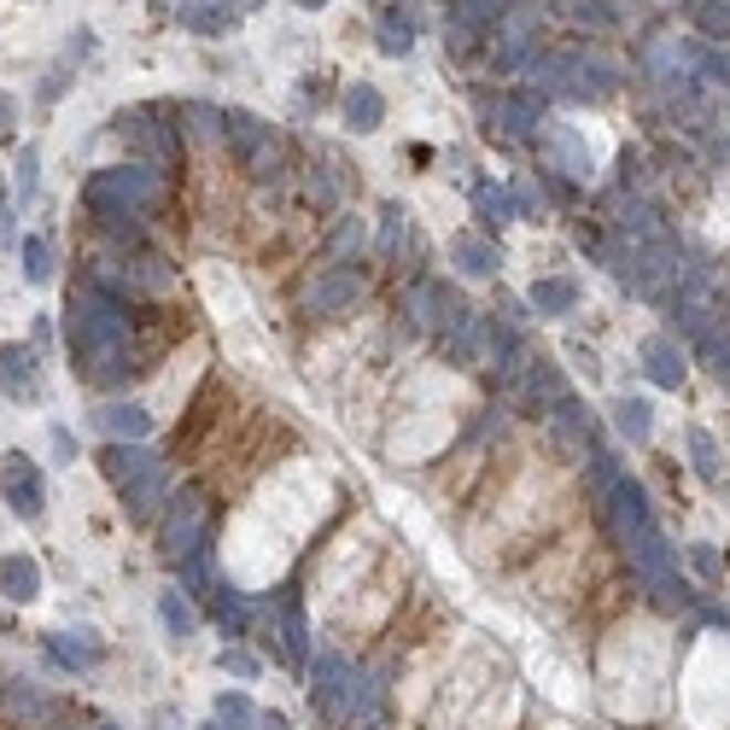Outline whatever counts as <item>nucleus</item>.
<instances>
[{
    "mask_svg": "<svg viewBox=\"0 0 730 730\" xmlns=\"http://www.w3.org/2000/svg\"><path fill=\"white\" fill-rule=\"evenodd\" d=\"M257 730H293L287 713H275V707H257Z\"/></svg>",
    "mask_w": 730,
    "mask_h": 730,
    "instance_id": "obj_50",
    "label": "nucleus"
},
{
    "mask_svg": "<svg viewBox=\"0 0 730 730\" xmlns=\"http://www.w3.org/2000/svg\"><path fill=\"white\" fill-rule=\"evenodd\" d=\"M65 345H71V369L94 380V387H117L129 374V362L140 357L135 345V316H129V298H117L106 287H83L71 293V310H65Z\"/></svg>",
    "mask_w": 730,
    "mask_h": 730,
    "instance_id": "obj_1",
    "label": "nucleus"
},
{
    "mask_svg": "<svg viewBox=\"0 0 730 730\" xmlns=\"http://www.w3.org/2000/svg\"><path fill=\"white\" fill-rule=\"evenodd\" d=\"M0 707H7V719L24 724V730H42V724L59 719V701L47 696L42 684H30V678H18V684L0 689Z\"/></svg>",
    "mask_w": 730,
    "mask_h": 730,
    "instance_id": "obj_18",
    "label": "nucleus"
},
{
    "mask_svg": "<svg viewBox=\"0 0 730 730\" xmlns=\"http://www.w3.org/2000/svg\"><path fill=\"white\" fill-rule=\"evenodd\" d=\"M216 666H222V673H234V678H263V660L246 655V648H222Z\"/></svg>",
    "mask_w": 730,
    "mask_h": 730,
    "instance_id": "obj_44",
    "label": "nucleus"
},
{
    "mask_svg": "<svg viewBox=\"0 0 730 730\" xmlns=\"http://www.w3.org/2000/svg\"><path fill=\"white\" fill-rule=\"evenodd\" d=\"M620 543H625V556H632V567H637L643 591L655 596L660 607H696V584L684 579L678 550L666 543V532H660L655 520H648V526H632V532H620Z\"/></svg>",
    "mask_w": 730,
    "mask_h": 730,
    "instance_id": "obj_3",
    "label": "nucleus"
},
{
    "mask_svg": "<svg viewBox=\"0 0 730 730\" xmlns=\"http://www.w3.org/2000/svg\"><path fill=\"white\" fill-rule=\"evenodd\" d=\"M0 392L42 398V357H35V345H0Z\"/></svg>",
    "mask_w": 730,
    "mask_h": 730,
    "instance_id": "obj_19",
    "label": "nucleus"
},
{
    "mask_svg": "<svg viewBox=\"0 0 730 730\" xmlns=\"http://www.w3.org/2000/svg\"><path fill=\"white\" fill-rule=\"evenodd\" d=\"M99 468H106V479L124 491V485H135L147 468H158V456L140 451V444H106V451H99Z\"/></svg>",
    "mask_w": 730,
    "mask_h": 730,
    "instance_id": "obj_30",
    "label": "nucleus"
},
{
    "mask_svg": "<svg viewBox=\"0 0 730 730\" xmlns=\"http://www.w3.org/2000/svg\"><path fill=\"white\" fill-rule=\"evenodd\" d=\"M684 451H689V468L701 474V485H713V491H724V456H719V438L707 427H684Z\"/></svg>",
    "mask_w": 730,
    "mask_h": 730,
    "instance_id": "obj_28",
    "label": "nucleus"
},
{
    "mask_svg": "<svg viewBox=\"0 0 730 730\" xmlns=\"http://www.w3.org/2000/svg\"><path fill=\"white\" fill-rule=\"evenodd\" d=\"M117 135H129L140 152H147V165L165 176L176 170V158H181V129H176V117L170 112H152V106H135L117 117Z\"/></svg>",
    "mask_w": 730,
    "mask_h": 730,
    "instance_id": "obj_10",
    "label": "nucleus"
},
{
    "mask_svg": "<svg viewBox=\"0 0 730 730\" xmlns=\"http://www.w3.org/2000/svg\"><path fill=\"white\" fill-rule=\"evenodd\" d=\"M497 387L509 392L515 403H526V410H556V403L573 392V387H567V374H561V362L538 357V351H515L497 369Z\"/></svg>",
    "mask_w": 730,
    "mask_h": 730,
    "instance_id": "obj_7",
    "label": "nucleus"
},
{
    "mask_svg": "<svg viewBox=\"0 0 730 730\" xmlns=\"http://www.w3.org/2000/svg\"><path fill=\"white\" fill-rule=\"evenodd\" d=\"M181 117H193V135H222V112H211V106H181Z\"/></svg>",
    "mask_w": 730,
    "mask_h": 730,
    "instance_id": "obj_46",
    "label": "nucleus"
},
{
    "mask_svg": "<svg viewBox=\"0 0 730 730\" xmlns=\"http://www.w3.org/2000/svg\"><path fill=\"white\" fill-rule=\"evenodd\" d=\"M362 730H380V719H374V724H362Z\"/></svg>",
    "mask_w": 730,
    "mask_h": 730,
    "instance_id": "obj_56",
    "label": "nucleus"
},
{
    "mask_svg": "<svg viewBox=\"0 0 730 730\" xmlns=\"http://www.w3.org/2000/svg\"><path fill=\"white\" fill-rule=\"evenodd\" d=\"M124 509H129V520H152L158 509H170V474H165V462L147 468L135 485H124Z\"/></svg>",
    "mask_w": 730,
    "mask_h": 730,
    "instance_id": "obj_22",
    "label": "nucleus"
},
{
    "mask_svg": "<svg viewBox=\"0 0 730 730\" xmlns=\"http://www.w3.org/2000/svg\"><path fill=\"white\" fill-rule=\"evenodd\" d=\"M380 216H387V222H380V252H387V257H398L403 234H410V211H403V205H387Z\"/></svg>",
    "mask_w": 730,
    "mask_h": 730,
    "instance_id": "obj_42",
    "label": "nucleus"
},
{
    "mask_svg": "<svg viewBox=\"0 0 730 730\" xmlns=\"http://www.w3.org/2000/svg\"><path fill=\"white\" fill-rule=\"evenodd\" d=\"M415 47V12L410 7H387L380 12V53H410Z\"/></svg>",
    "mask_w": 730,
    "mask_h": 730,
    "instance_id": "obj_36",
    "label": "nucleus"
},
{
    "mask_svg": "<svg viewBox=\"0 0 730 730\" xmlns=\"http://www.w3.org/2000/svg\"><path fill=\"white\" fill-rule=\"evenodd\" d=\"M502 18H509V7L502 0H456V12H451V42L456 47H468V35H479V30H497Z\"/></svg>",
    "mask_w": 730,
    "mask_h": 730,
    "instance_id": "obj_27",
    "label": "nucleus"
},
{
    "mask_svg": "<svg viewBox=\"0 0 730 730\" xmlns=\"http://www.w3.org/2000/svg\"><path fill=\"white\" fill-rule=\"evenodd\" d=\"M211 724L216 730H257V707L240 696V689H222L216 707H211Z\"/></svg>",
    "mask_w": 730,
    "mask_h": 730,
    "instance_id": "obj_38",
    "label": "nucleus"
},
{
    "mask_svg": "<svg viewBox=\"0 0 730 730\" xmlns=\"http://www.w3.org/2000/svg\"><path fill=\"white\" fill-rule=\"evenodd\" d=\"M689 18H696V30L707 42H730V0H701Z\"/></svg>",
    "mask_w": 730,
    "mask_h": 730,
    "instance_id": "obj_40",
    "label": "nucleus"
},
{
    "mask_svg": "<svg viewBox=\"0 0 730 730\" xmlns=\"http://www.w3.org/2000/svg\"><path fill=\"white\" fill-rule=\"evenodd\" d=\"M607 415H614V427H620L625 444H648V433H655V403L637 398V392L614 398V403H607Z\"/></svg>",
    "mask_w": 730,
    "mask_h": 730,
    "instance_id": "obj_31",
    "label": "nucleus"
},
{
    "mask_svg": "<svg viewBox=\"0 0 730 730\" xmlns=\"http://www.w3.org/2000/svg\"><path fill=\"white\" fill-rule=\"evenodd\" d=\"M222 140H229V152L252 176H281V165H287L281 135L263 124V117H252V112H222Z\"/></svg>",
    "mask_w": 730,
    "mask_h": 730,
    "instance_id": "obj_9",
    "label": "nucleus"
},
{
    "mask_svg": "<svg viewBox=\"0 0 730 730\" xmlns=\"http://www.w3.org/2000/svg\"><path fill=\"white\" fill-rule=\"evenodd\" d=\"M573 59H579V47H567V53H538V59H532V83H538L543 94H567V83H573Z\"/></svg>",
    "mask_w": 730,
    "mask_h": 730,
    "instance_id": "obj_37",
    "label": "nucleus"
},
{
    "mask_svg": "<svg viewBox=\"0 0 730 730\" xmlns=\"http://www.w3.org/2000/svg\"><path fill=\"white\" fill-rule=\"evenodd\" d=\"M205 538H211V497L199 485H181L165 509V526H158V550L181 567L193 556H205Z\"/></svg>",
    "mask_w": 730,
    "mask_h": 730,
    "instance_id": "obj_6",
    "label": "nucleus"
},
{
    "mask_svg": "<svg viewBox=\"0 0 730 730\" xmlns=\"http://www.w3.org/2000/svg\"><path fill=\"white\" fill-rule=\"evenodd\" d=\"M637 369L655 380L660 392H684V374H689V357H684V345L678 339H666V334H648L637 345Z\"/></svg>",
    "mask_w": 730,
    "mask_h": 730,
    "instance_id": "obj_14",
    "label": "nucleus"
},
{
    "mask_svg": "<svg viewBox=\"0 0 730 730\" xmlns=\"http://www.w3.org/2000/svg\"><path fill=\"white\" fill-rule=\"evenodd\" d=\"M362 275L357 269H345V263H334V269H321L310 287H304V310H310L316 321H339V316H351L357 304H362Z\"/></svg>",
    "mask_w": 730,
    "mask_h": 730,
    "instance_id": "obj_12",
    "label": "nucleus"
},
{
    "mask_svg": "<svg viewBox=\"0 0 730 730\" xmlns=\"http://www.w3.org/2000/svg\"><path fill=\"white\" fill-rule=\"evenodd\" d=\"M263 0H188V7L176 12V24L181 30H193V35H229L246 12H257Z\"/></svg>",
    "mask_w": 730,
    "mask_h": 730,
    "instance_id": "obj_16",
    "label": "nucleus"
},
{
    "mask_svg": "<svg viewBox=\"0 0 730 730\" xmlns=\"http://www.w3.org/2000/svg\"><path fill=\"white\" fill-rule=\"evenodd\" d=\"M99 427L112 433V444H140L152 433V415L140 410V403H106V410H99Z\"/></svg>",
    "mask_w": 730,
    "mask_h": 730,
    "instance_id": "obj_34",
    "label": "nucleus"
},
{
    "mask_svg": "<svg viewBox=\"0 0 730 730\" xmlns=\"http://www.w3.org/2000/svg\"><path fill=\"white\" fill-rule=\"evenodd\" d=\"M689 561H696L701 573H719V556H713V550H701V543H696V550H689Z\"/></svg>",
    "mask_w": 730,
    "mask_h": 730,
    "instance_id": "obj_51",
    "label": "nucleus"
},
{
    "mask_svg": "<svg viewBox=\"0 0 730 730\" xmlns=\"http://www.w3.org/2000/svg\"><path fill=\"white\" fill-rule=\"evenodd\" d=\"M614 88H620V71L607 65L602 53H579L573 59V83H567V94H573V99H607Z\"/></svg>",
    "mask_w": 730,
    "mask_h": 730,
    "instance_id": "obj_25",
    "label": "nucleus"
},
{
    "mask_svg": "<svg viewBox=\"0 0 730 730\" xmlns=\"http://www.w3.org/2000/svg\"><path fill=\"white\" fill-rule=\"evenodd\" d=\"M573 12L584 18V24H614V7H607V0H579Z\"/></svg>",
    "mask_w": 730,
    "mask_h": 730,
    "instance_id": "obj_47",
    "label": "nucleus"
},
{
    "mask_svg": "<svg viewBox=\"0 0 730 730\" xmlns=\"http://www.w3.org/2000/svg\"><path fill=\"white\" fill-rule=\"evenodd\" d=\"M83 199H88V216L106 234L135 240L140 216H152L158 205H165V176H158L152 165H106V170L88 176Z\"/></svg>",
    "mask_w": 730,
    "mask_h": 730,
    "instance_id": "obj_2",
    "label": "nucleus"
},
{
    "mask_svg": "<svg viewBox=\"0 0 730 730\" xmlns=\"http://www.w3.org/2000/svg\"><path fill=\"white\" fill-rule=\"evenodd\" d=\"M71 730H117V724H71Z\"/></svg>",
    "mask_w": 730,
    "mask_h": 730,
    "instance_id": "obj_54",
    "label": "nucleus"
},
{
    "mask_svg": "<svg viewBox=\"0 0 730 730\" xmlns=\"http://www.w3.org/2000/svg\"><path fill=\"white\" fill-rule=\"evenodd\" d=\"M345 124H351L357 135H374L380 124H387V94H380L374 83H351L345 88Z\"/></svg>",
    "mask_w": 730,
    "mask_h": 730,
    "instance_id": "obj_29",
    "label": "nucleus"
},
{
    "mask_svg": "<svg viewBox=\"0 0 730 730\" xmlns=\"http://www.w3.org/2000/svg\"><path fill=\"white\" fill-rule=\"evenodd\" d=\"M678 7H689V12H696V7H701V0H678Z\"/></svg>",
    "mask_w": 730,
    "mask_h": 730,
    "instance_id": "obj_55",
    "label": "nucleus"
},
{
    "mask_svg": "<svg viewBox=\"0 0 730 730\" xmlns=\"http://www.w3.org/2000/svg\"><path fill=\"white\" fill-rule=\"evenodd\" d=\"M298 7H310V12H321V7H328V0H298Z\"/></svg>",
    "mask_w": 730,
    "mask_h": 730,
    "instance_id": "obj_53",
    "label": "nucleus"
},
{
    "mask_svg": "<svg viewBox=\"0 0 730 730\" xmlns=\"http://www.w3.org/2000/svg\"><path fill=\"white\" fill-rule=\"evenodd\" d=\"M53 456H59V462H76V444H71V427H53Z\"/></svg>",
    "mask_w": 730,
    "mask_h": 730,
    "instance_id": "obj_49",
    "label": "nucleus"
},
{
    "mask_svg": "<svg viewBox=\"0 0 730 730\" xmlns=\"http://www.w3.org/2000/svg\"><path fill=\"white\" fill-rule=\"evenodd\" d=\"M35 181H42V152L24 147V158H18V199H30Z\"/></svg>",
    "mask_w": 730,
    "mask_h": 730,
    "instance_id": "obj_45",
    "label": "nucleus"
},
{
    "mask_svg": "<svg viewBox=\"0 0 730 730\" xmlns=\"http://www.w3.org/2000/svg\"><path fill=\"white\" fill-rule=\"evenodd\" d=\"M0 596L7 602H35L42 596V561L24 556V550L0 556Z\"/></svg>",
    "mask_w": 730,
    "mask_h": 730,
    "instance_id": "obj_23",
    "label": "nucleus"
},
{
    "mask_svg": "<svg viewBox=\"0 0 730 730\" xmlns=\"http://www.w3.org/2000/svg\"><path fill=\"white\" fill-rule=\"evenodd\" d=\"M543 170L591 181V140H584L573 124H550V129H543Z\"/></svg>",
    "mask_w": 730,
    "mask_h": 730,
    "instance_id": "obj_15",
    "label": "nucleus"
},
{
    "mask_svg": "<svg viewBox=\"0 0 730 730\" xmlns=\"http://www.w3.org/2000/svg\"><path fill=\"white\" fill-rule=\"evenodd\" d=\"M304 689H310V713L321 730H351L357 724V707H351V678L357 666L334 655V648H321V655H310V666H304Z\"/></svg>",
    "mask_w": 730,
    "mask_h": 730,
    "instance_id": "obj_4",
    "label": "nucleus"
},
{
    "mask_svg": "<svg viewBox=\"0 0 730 730\" xmlns=\"http://www.w3.org/2000/svg\"><path fill=\"white\" fill-rule=\"evenodd\" d=\"M199 730H216V724H199Z\"/></svg>",
    "mask_w": 730,
    "mask_h": 730,
    "instance_id": "obj_57",
    "label": "nucleus"
},
{
    "mask_svg": "<svg viewBox=\"0 0 730 730\" xmlns=\"http://www.w3.org/2000/svg\"><path fill=\"white\" fill-rule=\"evenodd\" d=\"M211 614H216V632H222V637H246L252 625H257V607L240 596V591H229V584H216Z\"/></svg>",
    "mask_w": 730,
    "mask_h": 730,
    "instance_id": "obj_33",
    "label": "nucleus"
},
{
    "mask_svg": "<svg viewBox=\"0 0 730 730\" xmlns=\"http://www.w3.org/2000/svg\"><path fill=\"white\" fill-rule=\"evenodd\" d=\"M158 620H165V632H170V643H193V602L181 596V591H165L158 596Z\"/></svg>",
    "mask_w": 730,
    "mask_h": 730,
    "instance_id": "obj_39",
    "label": "nucleus"
},
{
    "mask_svg": "<svg viewBox=\"0 0 730 730\" xmlns=\"http://www.w3.org/2000/svg\"><path fill=\"white\" fill-rule=\"evenodd\" d=\"M0 497H7V509L18 520H42V509H47L42 468H35L30 456H7V462H0Z\"/></svg>",
    "mask_w": 730,
    "mask_h": 730,
    "instance_id": "obj_13",
    "label": "nucleus"
},
{
    "mask_svg": "<svg viewBox=\"0 0 730 730\" xmlns=\"http://www.w3.org/2000/svg\"><path fill=\"white\" fill-rule=\"evenodd\" d=\"M550 427H556L561 438H573L584 456L596 451V421H591V410H584V403H579L573 392H567V398L556 403V410H550Z\"/></svg>",
    "mask_w": 730,
    "mask_h": 730,
    "instance_id": "obj_32",
    "label": "nucleus"
},
{
    "mask_svg": "<svg viewBox=\"0 0 730 730\" xmlns=\"http://www.w3.org/2000/svg\"><path fill=\"white\" fill-rule=\"evenodd\" d=\"M257 637L269 643V655L287 666V673H304V666H310V625H304L298 591H275L269 607H257Z\"/></svg>",
    "mask_w": 730,
    "mask_h": 730,
    "instance_id": "obj_5",
    "label": "nucleus"
},
{
    "mask_svg": "<svg viewBox=\"0 0 730 730\" xmlns=\"http://www.w3.org/2000/svg\"><path fill=\"white\" fill-rule=\"evenodd\" d=\"M403 316L415 321L421 334H438V339H451L462 321H468V298H462L451 281H438V275H421L410 281V293H403Z\"/></svg>",
    "mask_w": 730,
    "mask_h": 730,
    "instance_id": "obj_8",
    "label": "nucleus"
},
{
    "mask_svg": "<svg viewBox=\"0 0 730 730\" xmlns=\"http://www.w3.org/2000/svg\"><path fill=\"white\" fill-rule=\"evenodd\" d=\"M47 655L65 666V673H94L99 660H106V643L94 632H53L47 637Z\"/></svg>",
    "mask_w": 730,
    "mask_h": 730,
    "instance_id": "obj_21",
    "label": "nucleus"
},
{
    "mask_svg": "<svg viewBox=\"0 0 730 730\" xmlns=\"http://www.w3.org/2000/svg\"><path fill=\"white\" fill-rule=\"evenodd\" d=\"M362 240H369V234H362V222L345 216L339 229H334V240H328V252H334V257H351V252H362Z\"/></svg>",
    "mask_w": 730,
    "mask_h": 730,
    "instance_id": "obj_43",
    "label": "nucleus"
},
{
    "mask_svg": "<svg viewBox=\"0 0 730 730\" xmlns=\"http://www.w3.org/2000/svg\"><path fill=\"white\" fill-rule=\"evenodd\" d=\"M7 124H12V99L0 94V135H7Z\"/></svg>",
    "mask_w": 730,
    "mask_h": 730,
    "instance_id": "obj_52",
    "label": "nucleus"
},
{
    "mask_svg": "<svg viewBox=\"0 0 730 730\" xmlns=\"http://www.w3.org/2000/svg\"><path fill=\"white\" fill-rule=\"evenodd\" d=\"M538 47V24H532V12H509L497 24V71H520V65H532V53Z\"/></svg>",
    "mask_w": 730,
    "mask_h": 730,
    "instance_id": "obj_20",
    "label": "nucleus"
},
{
    "mask_svg": "<svg viewBox=\"0 0 730 730\" xmlns=\"http://www.w3.org/2000/svg\"><path fill=\"white\" fill-rule=\"evenodd\" d=\"M451 263L462 275H474V281H491L502 269V252H497V240H485V234H456L451 240Z\"/></svg>",
    "mask_w": 730,
    "mask_h": 730,
    "instance_id": "obj_24",
    "label": "nucleus"
},
{
    "mask_svg": "<svg viewBox=\"0 0 730 730\" xmlns=\"http://www.w3.org/2000/svg\"><path fill=\"white\" fill-rule=\"evenodd\" d=\"M474 211H479V222L485 229H509V222H520V205H515V193L509 188H474Z\"/></svg>",
    "mask_w": 730,
    "mask_h": 730,
    "instance_id": "obj_35",
    "label": "nucleus"
},
{
    "mask_svg": "<svg viewBox=\"0 0 730 730\" xmlns=\"http://www.w3.org/2000/svg\"><path fill=\"white\" fill-rule=\"evenodd\" d=\"M701 71L713 76V83H730V53H701Z\"/></svg>",
    "mask_w": 730,
    "mask_h": 730,
    "instance_id": "obj_48",
    "label": "nucleus"
},
{
    "mask_svg": "<svg viewBox=\"0 0 730 730\" xmlns=\"http://www.w3.org/2000/svg\"><path fill=\"white\" fill-rule=\"evenodd\" d=\"M637 71L655 88H689L696 71H701V53L684 47V35H648V42L637 47Z\"/></svg>",
    "mask_w": 730,
    "mask_h": 730,
    "instance_id": "obj_11",
    "label": "nucleus"
},
{
    "mask_svg": "<svg viewBox=\"0 0 730 730\" xmlns=\"http://www.w3.org/2000/svg\"><path fill=\"white\" fill-rule=\"evenodd\" d=\"M24 281H30V287H47V281H53V246L42 234L24 240Z\"/></svg>",
    "mask_w": 730,
    "mask_h": 730,
    "instance_id": "obj_41",
    "label": "nucleus"
},
{
    "mask_svg": "<svg viewBox=\"0 0 730 730\" xmlns=\"http://www.w3.org/2000/svg\"><path fill=\"white\" fill-rule=\"evenodd\" d=\"M485 117H491V129H502L509 140H532L543 129L538 94H497V99H485Z\"/></svg>",
    "mask_w": 730,
    "mask_h": 730,
    "instance_id": "obj_17",
    "label": "nucleus"
},
{
    "mask_svg": "<svg viewBox=\"0 0 730 730\" xmlns=\"http://www.w3.org/2000/svg\"><path fill=\"white\" fill-rule=\"evenodd\" d=\"M526 304H532V316H567V310H579V281L573 275H538L532 281V293H526Z\"/></svg>",
    "mask_w": 730,
    "mask_h": 730,
    "instance_id": "obj_26",
    "label": "nucleus"
}]
</instances>
